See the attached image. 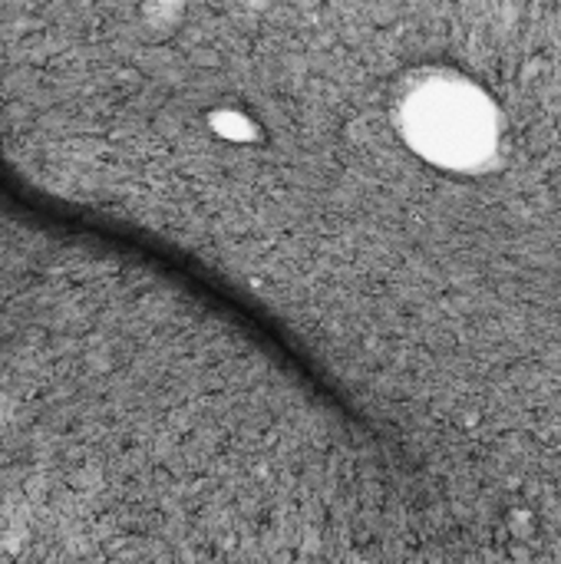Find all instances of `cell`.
Segmentation results:
<instances>
[{"instance_id": "obj_1", "label": "cell", "mask_w": 561, "mask_h": 564, "mask_svg": "<svg viewBox=\"0 0 561 564\" xmlns=\"http://www.w3.org/2000/svg\"><path fill=\"white\" fill-rule=\"evenodd\" d=\"M400 132L417 155L450 172H479L499 149V112L470 79L430 73L400 99Z\"/></svg>"}]
</instances>
